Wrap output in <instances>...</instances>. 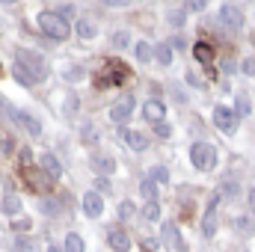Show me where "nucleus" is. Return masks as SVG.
Masks as SVG:
<instances>
[{
	"mask_svg": "<svg viewBox=\"0 0 255 252\" xmlns=\"http://www.w3.org/2000/svg\"><path fill=\"white\" fill-rule=\"evenodd\" d=\"M48 77V63L33 54V51H18L15 54V80L24 86H36L39 80Z\"/></svg>",
	"mask_w": 255,
	"mask_h": 252,
	"instance_id": "obj_1",
	"label": "nucleus"
},
{
	"mask_svg": "<svg viewBox=\"0 0 255 252\" xmlns=\"http://www.w3.org/2000/svg\"><path fill=\"white\" fill-rule=\"evenodd\" d=\"M39 30L48 36V39H57V42H63V39H68V21L65 18H60V12H42L39 15Z\"/></svg>",
	"mask_w": 255,
	"mask_h": 252,
	"instance_id": "obj_2",
	"label": "nucleus"
},
{
	"mask_svg": "<svg viewBox=\"0 0 255 252\" xmlns=\"http://www.w3.org/2000/svg\"><path fill=\"white\" fill-rule=\"evenodd\" d=\"M190 160H193V166H196V169L211 172V169L217 166V148H214L211 142H193Z\"/></svg>",
	"mask_w": 255,
	"mask_h": 252,
	"instance_id": "obj_3",
	"label": "nucleus"
},
{
	"mask_svg": "<svg viewBox=\"0 0 255 252\" xmlns=\"http://www.w3.org/2000/svg\"><path fill=\"white\" fill-rule=\"evenodd\" d=\"M238 119H241V116H238L235 110H229V107H223V104L214 107V125L220 127L223 133H235V130H238Z\"/></svg>",
	"mask_w": 255,
	"mask_h": 252,
	"instance_id": "obj_4",
	"label": "nucleus"
},
{
	"mask_svg": "<svg viewBox=\"0 0 255 252\" xmlns=\"http://www.w3.org/2000/svg\"><path fill=\"white\" fill-rule=\"evenodd\" d=\"M133 107H136V101H133V95H122L113 107H110V119L116 122V125H122L130 119V113H133Z\"/></svg>",
	"mask_w": 255,
	"mask_h": 252,
	"instance_id": "obj_5",
	"label": "nucleus"
},
{
	"mask_svg": "<svg viewBox=\"0 0 255 252\" xmlns=\"http://www.w3.org/2000/svg\"><path fill=\"white\" fill-rule=\"evenodd\" d=\"M220 21H223V27H226V30H235V33H238V30L244 27V12H241L238 6L226 3V6L220 9Z\"/></svg>",
	"mask_w": 255,
	"mask_h": 252,
	"instance_id": "obj_6",
	"label": "nucleus"
},
{
	"mask_svg": "<svg viewBox=\"0 0 255 252\" xmlns=\"http://www.w3.org/2000/svg\"><path fill=\"white\" fill-rule=\"evenodd\" d=\"M163 244L172 252H187V244H184V238H181L175 223H163Z\"/></svg>",
	"mask_w": 255,
	"mask_h": 252,
	"instance_id": "obj_7",
	"label": "nucleus"
},
{
	"mask_svg": "<svg viewBox=\"0 0 255 252\" xmlns=\"http://www.w3.org/2000/svg\"><path fill=\"white\" fill-rule=\"evenodd\" d=\"M107 244L116 252H130V235H128L122 226H110L107 229Z\"/></svg>",
	"mask_w": 255,
	"mask_h": 252,
	"instance_id": "obj_8",
	"label": "nucleus"
},
{
	"mask_svg": "<svg viewBox=\"0 0 255 252\" xmlns=\"http://www.w3.org/2000/svg\"><path fill=\"white\" fill-rule=\"evenodd\" d=\"M80 205H83V214H86L89 220H98V217L104 214V199H101L95 190H89V193L80 199Z\"/></svg>",
	"mask_w": 255,
	"mask_h": 252,
	"instance_id": "obj_9",
	"label": "nucleus"
},
{
	"mask_svg": "<svg viewBox=\"0 0 255 252\" xmlns=\"http://www.w3.org/2000/svg\"><path fill=\"white\" fill-rule=\"evenodd\" d=\"M217 202H220V193L211 196L208 211H205V217H202V235H205V238H214V235H217Z\"/></svg>",
	"mask_w": 255,
	"mask_h": 252,
	"instance_id": "obj_10",
	"label": "nucleus"
},
{
	"mask_svg": "<svg viewBox=\"0 0 255 252\" xmlns=\"http://www.w3.org/2000/svg\"><path fill=\"white\" fill-rule=\"evenodd\" d=\"M142 116H145L151 125H160V122L166 119V104L157 101V98H148V101L142 104Z\"/></svg>",
	"mask_w": 255,
	"mask_h": 252,
	"instance_id": "obj_11",
	"label": "nucleus"
},
{
	"mask_svg": "<svg viewBox=\"0 0 255 252\" xmlns=\"http://www.w3.org/2000/svg\"><path fill=\"white\" fill-rule=\"evenodd\" d=\"M92 172H95L98 178H107V175L116 172V160L107 157V154H95V157H92Z\"/></svg>",
	"mask_w": 255,
	"mask_h": 252,
	"instance_id": "obj_12",
	"label": "nucleus"
},
{
	"mask_svg": "<svg viewBox=\"0 0 255 252\" xmlns=\"http://www.w3.org/2000/svg\"><path fill=\"white\" fill-rule=\"evenodd\" d=\"M39 166H42L51 178H63V166H60V160H57L51 151H45V154L39 157Z\"/></svg>",
	"mask_w": 255,
	"mask_h": 252,
	"instance_id": "obj_13",
	"label": "nucleus"
},
{
	"mask_svg": "<svg viewBox=\"0 0 255 252\" xmlns=\"http://www.w3.org/2000/svg\"><path fill=\"white\" fill-rule=\"evenodd\" d=\"M0 211H3L6 217H18V214H21V196L6 193V196H3V202H0Z\"/></svg>",
	"mask_w": 255,
	"mask_h": 252,
	"instance_id": "obj_14",
	"label": "nucleus"
},
{
	"mask_svg": "<svg viewBox=\"0 0 255 252\" xmlns=\"http://www.w3.org/2000/svg\"><path fill=\"white\" fill-rule=\"evenodd\" d=\"M125 142H128V148H133V151H145L148 148V136L139 133V130H125Z\"/></svg>",
	"mask_w": 255,
	"mask_h": 252,
	"instance_id": "obj_15",
	"label": "nucleus"
},
{
	"mask_svg": "<svg viewBox=\"0 0 255 252\" xmlns=\"http://www.w3.org/2000/svg\"><path fill=\"white\" fill-rule=\"evenodd\" d=\"M9 113H12V116H15V119H18V122H21L24 127H27V130H30L33 136H39V133H42V125H39V122H36V119L30 116V113H15L12 107H9Z\"/></svg>",
	"mask_w": 255,
	"mask_h": 252,
	"instance_id": "obj_16",
	"label": "nucleus"
},
{
	"mask_svg": "<svg viewBox=\"0 0 255 252\" xmlns=\"http://www.w3.org/2000/svg\"><path fill=\"white\" fill-rule=\"evenodd\" d=\"M63 250L65 252H86V244H83V238L77 232H68L63 241Z\"/></svg>",
	"mask_w": 255,
	"mask_h": 252,
	"instance_id": "obj_17",
	"label": "nucleus"
},
{
	"mask_svg": "<svg viewBox=\"0 0 255 252\" xmlns=\"http://www.w3.org/2000/svg\"><path fill=\"white\" fill-rule=\"evenodd\" d=\"M74 30H77V36H80V39H95V33H98V27H95V21H92V18H80Z\"/></svg>",
	"mask_w": 255,
	"mask_h": 252,
	"instance_id": "obj_18",
	"label": "nucleus"
},
{
	"mask_svg": "<svg viewBox=\"0 0 255 252\" xmlns=\"http://www.w3.org/2000/svg\"><path fill=\"white\" fill-rule=\"evenodd\" d=\"M193 54H196L199 63H211V60H214V48H211L208 42H196V45H193Z\"/></svg>",
	"mask_w": 255,
	"mask_h": 252,
	"instance_id": "obj_19",
	"label": "nucleus"
},
{
	"mask_svg": "<svg viewBox=\"0 0 255 252\" xmlns=\"http://www.w3.org/2000/svg\"><path fill=\"white\" fill-rule=\"evenodd\" d=\"M139 214H142L145 223H157V220H160V205H157V202H145V205L139 208Z\"/></svg>",
	"mask_w": 255,
	"mask_h": 252,
	"instance_id": "obj_20",
	"label": "nucleus"
},
{
	"mask_svg": "<svg viewBox=\"0 0 255 252\" xmlns=\"http://www.w3.org/2000/svg\"><path fill=\"white\" fill-rule=\"evenodd\" d=\"M133 54H136L139 63H148V60L154 57V45H148V42H136V45H133Z\"/></svg>",
	"mask_w": 255,
	"mask_h": 252,
	"instance_id": "obj_21",
	"label": "nucleus"
},
{
	"mask_svg": "<svg viewBox=\"0 0 255 252\" xmlns=\"http://www.w3.org/2000/svg\"><path fill=\"white\" fill-rule=\"evenodd\" d=\"M139 193L145 196V202H157V184L151 178H142L139 181Z\"/></svg>",
	"mask_w": 255,
	"mask_h": 252,
	"instance_id": "obj_22",
	"label": "nucleus"
},
{
	"mask_svg": "<svg viewBox=\"0 0 255 252\" xmlns=\"http://www.w3.org/2000/svg\"><path fill=\"white\" fill-rule=\"evenodd\" d=\"M116 214H119V220L125 223V220H130V217L136 214V205H133L130 199H122V202H119V208H116Z\"/></svg>",
	"mask_w": 255,
	"mask_h": 252,
	"instance_id": "obj_23",
	"label": "nucleus"
},
{
	"mask_svg": "<svg viewBox=\"0 0 255 252\" xmlns=\"http://www.w3.org/2000/svg\"><path fill=\"white\" fill-rule=\"evenodd\" d=\"M154 60L160 65H169L172 63V48L169 45H154Z\"/></svg>",
	"mask_w": 255,
	"mask_h": 252,
	"instance_id": "obj_24",
	"label": "nucleus"
},
{
	"mask_svg": "<svg viewBox=\"0 0 255 252\" xmlns=\"http://www.w3.org/2000/svg\"><path fill=\"white\" fill-rule=\"evenodd\" d=\"M39 208H42V214H48V217H57V214L63 211L57 199H42V205H39Z\"/></svg>",
	"mask_w": 255,
	"mask_h": 252,
	"instance_id": "obj_25",
	"label": "nucleus"
},
{
	"mask_svg": "<svg viewBox=\"0 0 255 252\" xmlns=\"http://www.w3.org/2000/svg\"><path fill=\"white\" fill-rule=\"evenodd\" d=\"M238 181H223V184H220V199H223V196H226V199H235V196H238Z\"/></svg>",
	"mask_w": 255,
	"mask_h": 252,
	"instance_id": "obj_26",
	"label": "nucleus"
},
{
	"mask_svg": "<svg viewBox=\"0 0 255 252\" xmlns=\"http://www.w3.org/2000/svg\"><path fill=\"white\" fill-rule=\"evenodd\" d=\"M12 250H15V252H36V244H33L30 238H15Z\"/></svg>",
	"mask_w": 255,
	"mask_h": 252,
	"instance_id": "obj_27",
	"label": "nucleus"
},
{
	"mask_svg": "<svg viewBox=\"0 0 255 252\" xmlns=\"http://www.w3.org/2000/svg\"><path fill=\"white\" fill-rule=\"evenodd\" d=\"M128 45H130V36H128L125 30L113 33V48H116V51H122V48H128Z\"/></svg>",
	"mask_w": 255,
	"mask_h": 252,
	"instance_id": "obj_28",
	"label": "nucleus"
},
{
	"mask_svg": "<svg viewBox=\"0 0 255 252\" xmlns=\"http://www.w3.org/2000/svg\"><path fill=\"white\" fill-rule=\"evenodd\" d=\"M151 181H154V184H166V181H169L166 166H154V169H151Z\"/></svg>",
	"mask_w": 255,
	"mask_h": 252,
	"instance_id": "obj_29",
	"label": "nucleus"
},
{
	"mask_svg": "<svg viewBox=\"0 0 255 252\" xmlns=\"http://www.w3.org/2000/svg\"><path fill=\"white\" fill-rule=\"evenodd\" d=\"M250 110H253V104H250V98L247 95H238V116H250Z\"/></svg>",
	"mask_w": 255,
	"mask_h": 252,
	"instance_id": "obj_30",
	"label": "nucleus"
},
{
	"mask_svg": "<svg viewBox=\"0 0 255 252\" xmlns=\"http://www.w3.org/2000/svg\"><path fill=\"white\" fill-rule=\"evenodd\" d=\"M232 226H235L238 232H253V223H250V217H235V220H232Z\"/></svg>",
	"mask_w": 255,
	"mask_h": 252,
	"instance_id": "obj_31",
	"label": "nucleus"
},
{
	"mask_svg": "<svg viewBox=\"0 0 255 252\" xmlns=\"http://www.w3.org/2000/svg\"><path fill=\"white\" fill-rule=\"evenodd\" d=\"M241 71H244L247 77H253V74H255V57H247V60L241 63Z\"/></svg>",
	"mask_w": 255,
	"mask_h": 252,
	"instance_id": "obj_32",
	"label": "nucleus"
},
{
	"mask_svg": "<svg viewBox=\"0 0 255 252\" xmlns=\"http://www.w3.org/2000/svg\"><path fill=\"white\" fill-rule=\"evenodd\" d=\"M110 181H107V178H95V193H98V196H104V193H110Z\"/></svg>",
	"mask_w": 255,
	"mask_h": 252,
	"instance_id": "obj_33",
	"label": "nucleus"
},
{
	"mask_svg": "<svg viewBox=\"0 0 255 252\" xmlns=\"http://www.w3.org/2000/svg\"><path fill=\"white\" fill-rule=\"evenodd\" d=\"M184 18H187V12H181V9H178V12H169L172 27H181V24H184Z\"/></svg>",
	"mask_w": 255,
	"mask_h": 252,
	"instance_id": "obj_34",
	"label": "nucleus"
},
{
	"mask_svg": "<svg viewBox=\"0 0 255 252\" xmlns=\"http://www.w3.org/2000/svg\"><path fill=\"white\" fill-rule=\"evenodd\" d=\"M12 229H15V232H27V229H30V220H27V217H21V220L15 217V220H12Z\"/></svg>",
	"mask_w": 255,
	"mask_h": 252,
	"instance_id": "obj_35",
	"label": "nucleus"
},
{
	"mask_svg": "<svg viewBox=\"0 0 255 252\" xmlns=\"http://www.w3.org/2000/svg\"><path fill=\"white\" fill-rule=\"evenodd\" d=\"M154 133H157L160 139H166V136H169L172 130H169V125H166V122H160V125H154Z\"/></svg>",
	"mask_w": 255,
	"mask_h": 252,
	"instance_id": "obj_36",
	"label": "nucleus"
},
{
	"mask_svg": "<svg viewBox=\"0 0 255 252\" xmlns=\"http://www.w3.org/2000/svg\"><path fill=\"white\" fill-rule=\"evenodd\" d=\"M104 6H110V9H125V6H130V0H104Z\"/></svg>",
	"mask_w": 255,
	"mask_h": 252,
	"instance_id": "obj_37",
	"label": "nucleus"
},
{
	"mask_svg": "<svg viewBox=\"0 0 255 252\" xmlns=\"http://www.w3.org/2000/svg\"><path fill=\"white\" fill-rule=\"evenodd\" d=\"M205 6H208L205 0H187V9H190V12H202Z\"/></svg>",
	"mask_w": 255,
	"mask_h": 252,
	"instance_id": "obj_38",
	"label": "nucleus"
},
{
	"mask_svg": "<svg viewBox=\"0 0 255 252\" xmlns=\"http://www.w3.org/2000/svg\"><path fill=\"white\" fill-rule=\"evenodd\" d=\"M166 45H169V48H178V51H184V48H187V42H184L181 36H172V42H166Z\"/></svg>",
	"mask_w": 255,
	"mask_h": 252,
	"instance_id": "obj_39",
	"label": "nucleus"
},
{
	"mask_svg": "<svg viewBox=\"0 0 255 252\" xmlns=\"http://www.w3.org/2000/svg\"><path fill=\"white\" fill-rule=\"evenodd\" d=\"M65 77H71V80H80V77H83V68H80V65H74V68H68V71H65Z\"/></svg>",
	"mask_w": 255,
	"mask_h": 252,
	"instance_id": "obj_40",
	"label": "nucleus"
},
{
	"mask_svg": "<svg viewBox=\"0 0 255 252\" xmlns=\"http://www.w3.org/2000/svg\"><path fill=\"white\" fill-rule=\"evenodd\" d=\"M247 202H250V211L255 214V187L250 190V193H247Z\"/></svg>",
	"mask_w": 255,
	"mask_h": 252,
	"instance_id": "obj_41",
	"label": "nucleus"
},
{
	"mask_svg": "<svg viewBox=\"0 0 255 252\" xmlns=\"http://www.w3.org/2000/svg\"><path fill=\"white\" fill-rule=\"evenodd\" d=\"M48 252H65L63 247H57V244H51V247H48Z\"/></svg>",
	"mask_w": 255,
	"mask_h": 252,
	"instance_id": "obj_42",
	"label": "nucleus"
},
{
	"mask_svg": "<svg viewBox=\"0 0 255 252\" xmlns=\"http://www.w3.org/2000/svg\"><path fill=\"white\" fill-rule=\"evenodd\" d=\"M0 3H15V0H0Z\"/></svg>",
	"mask_w": 255,
	"mask_h": 252,
	"instance_id": "obj_43",
	"label": "nucleus"
},
{
	"mask_svg": "<svg viewBox=\"0 0 255 252\" xmlns=\"http://www.w3.org/2000/svg\"><path fill=\"white\" fill-rule=\"evenodd\" d=\"M205 3H208V0H205Z\"/></svg>",
	"mask_w": 255,
	"mask_h": 252,
	"instance_id": "obj_44",
	"label": "nucleus"
},
{
	"mask_svg": "<svg viewBox=\"0 0 255 252\" xmlns=\"http://www.w3.org/2000/svg\"><path fill=\"white\" fill-rule=\"evenodd\" d=\"M0 71H3V68H0Z\"/></svg>",
	"mask_w": 255,
	"mask_h": 252,
	"instance_id": "obj_45",
	"label": "nucleus"
}]
</instances>
